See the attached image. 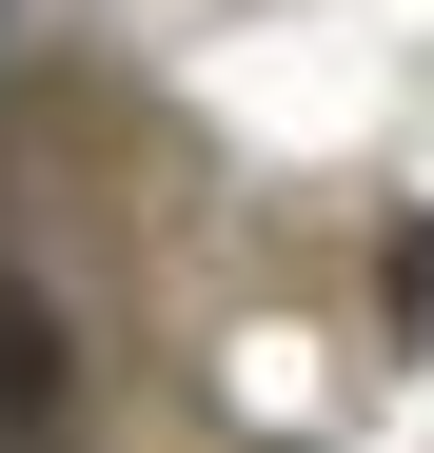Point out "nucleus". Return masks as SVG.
I'll return each instance as SVG.
<instances>
[{
	"instance_id": "f257e3e1",
	"label": "nucleus",
	"mask_w": 434,
	"mask_h": 453,
	"mask_svg": "<svg viewBox=\"0 0 434 453\" xmlns=\"http://www.w3.org/2000/svg\"><path fill=\"white\" fill-rule=\"evenodd\" d=\"M0 453H59V316L0 276Z\"/></svg>"
}]
</instances>
